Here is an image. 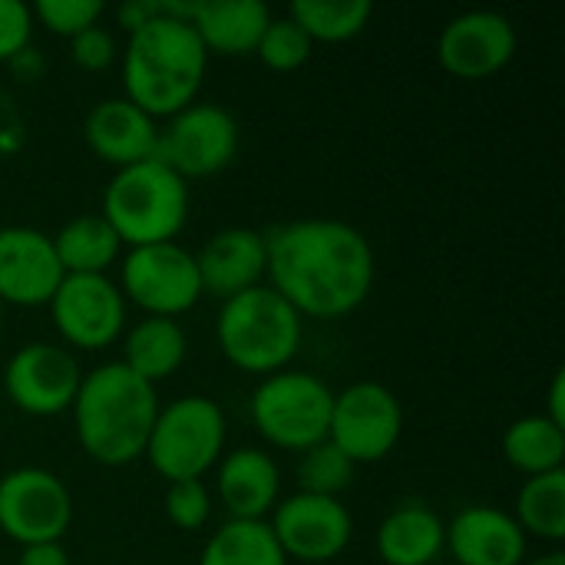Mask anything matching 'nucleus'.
I'll list each match as a JSON object with an SVG mask.
<instances>
[{"instance_id":"obj_1","label":"nucleus","mask_w":565,"mask_h":565,"mask_svg":"<svg viewBox=\"0 0 565 565\" xmlns=\"http://www.w3.org/2000/svg\"><path fill=\"white\" fill-rule=\"evenodd\" d=\"M265 275L301 318L334 321L358 311L374 288V248L341 218H298L265 232Z\"/></svg>"},{"instance_id":"obj_2","label":"nucleus","mask_w":565,"mask_h":565,"mask_svg":"<svg viewBox=\"0 0 565 565\" xmlns=\"http://www.w3.org/2000/svg\"><path fill=\"white\" fill-rule=\"evenodd\" d=\"M70 411L83 454L103 467H126L146 454L159 394L122 361H109L83 374Z\"/></svg>"},{"instance_id":"obj_3","label":"nucleus","mask_w":565,"mask_h":565,"mask_svg":"<svg viewBox=\"0 0 565 565\" xmlns=\"http://www.w3.org/2000/svg\"><path fill=\"white\" fill-rule=\"evenodd\" d=\"M209 53L185 20L156 17L136 33H129L122 53V86L126 99L142 113L175 116L192 106L205 79Z\"/></svg>"},{"instance_id":"obj_4","label":"nucleus","mask_w":565,"mask_h":565,"mask_svg":"<svg viewBox=\"0 0 565 565\" xmlns=\"http://www.w3.org/2000/svg\"><path fill=\"white\" fill-rule=\"evenodd\" d=\"M215 338L232 367L271 377L288 371L301 348V315L268 285H255L222 301Z\"/></svg>"},{"instance_id":"obj_5","label":"nucleus","mask_w":565,"mask_h":565,"mask_svg":"<svg viewBox=\"0 0 565 565\" xmlns=\"http://www.w3.org/2000/svg\"><path fill=\"white\" fill-rule=\"evenodd\" d=\"M99 215L129 248L175 242L189 222V182L156 159L116 169Z\"/></svg>"},{"instance_id":"obj_6","label":"nucleus","mask_w":565,"mask_h":565,"mask_svg":"<svg viewBox=\"0 0 565 565\" xmlns=\"http://www.w3.org/2000/svg\"><path fill=\"white\" fill-rule=\"evenodd\" d=\"M334 391L308 371L262 377L252 394V424L265 444L305 454L328 440Z\"/></svg>"},{"instance_id":"obj_7","label":"nucleus","mask_w":565,"mask_h":565,"mask_svg":"<svg viewBox=\"0 0 565 565\" xmlns=\"http://www.w3.org/2000/svg\"><path fill=\"white\" fill-rule=\"evenodd\" d=\"M225 414L212 397L192 394L169 407H159L152 434L146 440L149 467L166 480H202L222 457Z\"/></svg>"},{"instance_id":"obj_8","label":"nucleus","mask_w":565,"mask_h":565,"mask_svg":"<svg viewBox=\"0 0 565 565\" xmlns=\"http://www.w3.org/2000/svg\"><path fill=\"white\" fill-rule=\"evenodd\" d=\"M119 291L146 318H179L202 298L195 255L179 242L129 248L119 265Z\"/></svg>"},{"instance_id":"obj_9","label":"nucleus","mask_w":565,"mask_h":565,"mask_svg":"<svg viewBox=\"0 0 565 565\" xmlns=\"http://www.w3.org/2000/svg\"><path fill=\"white\" fill-rule=\"evenodd\" d=\"M404 434V407L397 394L377 381H358L334 394L328 440L358 467L384 460Z\"/></svg>"},{"instance_id":"obj_10","label":"nucleus","mask_w":565,"mask_h":565,"mask_svg":"<svg viewBox=\"0 0 565 565\" xmlns=\"http://www.w3.org/2000/svg\"><path fill=\"white\" fill-rule=\"evenodd\" d=\"M73 520L66 483L43 467H17L0 477V533L23 546L60 543Z\"/></svg>"},{"instance_id":"obj_11","label":"nucleus","mask_w":565,"mask_h":565,"mask_svg":"<svg viewBox=\"0 0 565 565\" xmlns=\"http://www.w3.org/2000/svg\"><path fill=\"white\" fill-rule=\"evenodd\" d=\"M238 152V122L228 109L215 103H192L169 116V126L159 129L156 162L169 166L175 175L205 179L222 172Z\"/></svg>"},{"instance_id":"obj_12","label":"nucleus","mask_w":565,"mask_h":565,"mask_svg":"<svg viewBox=\"0 0 565 565\" xmlns=\"http://www.w3.org/2000/svg\"><path fill=\"white\" fill-rule=\"evenodd\" d=\"M50 318L66 344L103 351L126 328V298L109 275H63L50 298Z\"/></svg>"},{"instance_id":"obj_13","label":"nucleus","mask_w":565,"mask_h":565,"mask_svg":"<svg viewBox=\"0 0 565 565\" xmlns=\"http://www.w3.org/2000/svg\"><path fill=\"white\" fill-rule=\"evenodd\" d=\"M83 371L60 344H23L3 367V391L13 407L33 417H56L73 407Z\"/></svg>"},{"instance_id":"obj_14","label":"nucleus","mask_w":565,"mask_h":565,"mask_svg":"<svg viewBox=\"0 0 565 565\" xmlns=\"http://www.w3.org/2000/svg\"><path fill=\"white\" fill-rule=\"evenodd\" d=\"M285 559L321 565L338 559L354 533L351 513L341 500L295 493L275 507V520L268 523Z\"/></svg>"},{"instance_id":"obj_15","label":"nucleus","mask_w":565,"mask_h":565,"mask_svg":"<svg viewBox=\"0 0 565 565\" xmlns=\"http://www.w3.org/2000/svg\"><path fill=\"white\" fill-rule=\"evenodd\" d=\"M520 36L497 10H467L447 20L437 36V60L457 79H487L516 56Z\"/></svg>"},{"instance_id":"obj_16","label":"nucleus","mask_w":565,"mask_h":565,"mask_svg":"<svg viewBox=\"0 0 565 565\" xmlns=\"http://www.w3.org/2000/svg\"><path fill=\"white\" fill-rule=\"evenodd\" d=\"M60 281L63 268L46 232L30 225L0 228V305H50Z\"/></svg>"},{"instance_id":"obj_17","label":"nucleus","mask_w":565,"mask_h":565,"mask_svg":"<svg viewBox=\"0 0 565 565\" xmlns=\"http://www.w3.org/2000/svg\"><path fill=\"white\" fill-rule=\"evenodd\" d=\"M265 262H268L265 232L242 228V225L215 232L195 255L202 295L228 301V298L255 288L265 275Z\"/></svg>"},{"instance_id":"obj_18","label":"nucleus","mask_w":565,"mask_h":565,"mask_svg":"<svg viewBox=\"0 0 565 565\" xmlns=\"http://www.w3.org/2000/svg\"><path fill=\"white\" fill-rule=\"evenodd\" d=\"M526 546L513 513L497 507H467L447 523V550L457 565H523Z\"/></svg>"},{"instance_id":"obj_19","label":"nucleus","mask_w":565,"mask_h":565,"mask_svg":"<svg viewBox=\"0 0 565 565\" xmlns=\"http://www.w3.org/2000/svg\"><path fill=\"white\" fill-rule=\"evenodd\" d=\"M83 136L86 146L103 162H109L113 169H126L156 156L159 126L149 113H142L126 96H113V99H99L89 109L83 122Z\"/></svg>"},{"instance_id":"obj_20","label":"nucleus","mask_w":565,"mask_h":565,"mask_svg":"<svg viewBox=\"0 0 565 565\" xmlns=\"http://www.w3.org/2000/svg\"><path fill=\"white\" fill-rule=\"evenodd\" d=\"M281 490V470L268 450L238 447L218 463V497L232 520H265Z\"/></svg>"},{"instance_id":"obj_21","label":"nucleus","mask_w":565,"mask_h":565,"mask_svg":"<svg viewBox=\"0 0 565 565\" xmlns=\"http://www.w3.org/2000/svg\"><path fill=\"white\" fill-rule=\"evenodd\" d=\"M271 17L262 0H195L192 30L209 56H245L255 53Z\"/></svg>"},{"instance_id":"obj_22","label":"nucleus","mask_w":565,"mask_h":565,"mask_svg":"<svg viewBox=\"0 0 565 565\" xmlns=\"http://www.w3.org/2000/svg\"><path fill=\"white\" fill-rule=\"evenodd\" d=\"M447 550V523L420 500L394 507L377 530V556L387 565H434Z\"/></svg>"},{"instance_id":"obj_23","label":"nucleus","mask_w":565,"mask_h":565,"mask_svg":"<svg viewBox=\"0 0 565 565\" xmlns=\"http://www.w3.org/2000/svg\"><path fill=\"white\" fill-rule=\"evenodd\" d=\"M185 331L175 318H142L122 344V364L152 387L185 364Z\"/></svg>"},{"instance_id":"obj_24","label":"nucleus","mask_w":565,"mask_h":565,"mask_svg":"<svg viewBox=\"0 0 565 565\" xmlns=\"http://www.w3.org/2000/svg\"><path fill=\"white\" fill-rule=\"evenodd\" d=\"M50 238H53V252L60 258L63 275H106L122 252L119 235L99 212L70 218Z\"/></svg>"},{"instance_id":"obj_25","label":"nucleus","mask_w":565,"mask_h":565,"mask_svg":"<svg viewBox=\"0 0 565 565\" xmlns=\"http://www.w3.org/2000/svg\"><path fill=\"white\" fill-rule=\"evenodd\" d=\"M503 457L513 470L526 477L563 470L565 463V430L553 424L546 414L520 417L503 434Z\"/></svg>"},{"instance_id":"obj_26","label":"nucleus","mask_w":565,"mask_h":565,"mask_svg":"<svg viewBox=\"0 0 565 565\" xmlns=\"http://www.w3.org/2000/svg\"><path fill=\"white\" fill-rule=\"evenodd\" d=\"M199 565H288L265 520H228L202 546Z\"/></svg>"},{"instance_id":"obj_27","label":"nucleus","mask_w":565,"mask_h":565,"mask_svg":"<svg viewBox=\"0 0 565 565\" xmlns=\"http://www.w3.org/2000/svg\"><path fill=\"white\" fill-rule=\"evenodd\" d=\"M520 530L546 543L565 540V470L526 477L516 493V516Z\"/></svg>"},{"instance_id":"obj_28","label":"nucleus","mask_w":565,"mask_h":565,"mask_svg":"<svg viewBox=\"0 0 565 565\" xmlns=\"http://www.w3.org/2000/svg\"><path fill=\"white\" fill-rule=\"evenodd\" d=\"M288 17L311 36V43L354 40L374 17L371 0H295Z\"/></svg>"},{"instance_id":"obj_29","label":"nucleus","mask_w":565,"mask_h":565,"mask_svg":"<svg viewBox=\"0 0 565 565\" xmlns=\"http://www.w3.org/2000/svg\"><path fill=\"white\" fill-rule=\"evenodd\" d=\"M295 477H298V493L338 500V493L348 490L354 480V463L331 440H324V444L301 454Z\"/></svg>"},{"instance_id":"obj_30","label":"nucleus","mask_w":565,"mask_h":565,"mask_svg":"<svg viewBox=\"0 0 565 565\" xmlns=\"http://www.w3.org/2000/svg\"><path fill=\"white\" fill-rule=\"evenodd\" d=\"M311 50H315L311 36L285 13V17L268 20L262 40L255 46V56L275 73H291V70H298V66H305L311 60Z\"/></svg>"},{"instance_id":"obj_31","label":"nucleus","mask_w":565,"mask_h":565,"mask_svg":"<svg viewBox=\"0 0 565 565\" xmlns=\"http://www.w3.org/2000/svg\"><path fill=\"white\" fill-rule=\"evenodd\" d=\"M33 20H40V26H46L56 36H76L86 26L99 23V17L106 13L103 0H36Z\"/></svg>"},{"instance_id":"obj_32","label":"nucleus","mask_w":565,"mask_h":565,"mask_svg":"<svg viewBox=\"0 0 565 565\" xmlns=\"http://www.w3.org/2000/svg\"><path fill=\"white\" fill-rule=\"evenodd\" d=\"M166 516L175 530L195 533L212 516V497L202 480H179L166 487Z\"/></svg>"},{"instance_id":"obj_33","label":"nucleus","mask_w":565,"mask_h":565,"mask_svg":"<svg viewBox=\"0 0 565 565\" xmlns=\"http://www.w3.org/2000/svg\"><path fill=\"white\" fill-rule=\"evenodd\" d=\"M70 56L79 70L99 73V70L113 66V60H116V36L106 26L93 23L83 33L70 36Z\"/></svg>"},{"instance_id":"obj_34","label":"nucleus","mask_w":565,"mask_h":565,"mask_svg":"<svg viewBox=\"0 0 565 565\" xmlns=\"http://www.w3.org/2000/svg\"><path fill=\"white\" fill-rule=\"evenodd\" d=\"M33 36V10L23 0H0V63L17 60Z\"/></svg>"},{"instance_id":"obj_35","label":"nucleus","mask_w":565,"mask_h":565,"mask_svg":"<svg viewBox=\"0 0 565 565\" xmlns=\"http://www.w3.org/2000/svg\"><path fill=\"white\" fill-rule=\"evenodd\" d=\"M156 17H162V0H126L116 10V20L126 33H136L139 26H146Z\"/></svg>"},{"instance_id":"obj_36","label":"nucleus","mask_w":565,"mask_h":565,"mask_svg":"<svg viewBox=\"0 0 565 565\" xmlns=\"http://www.w3.org/2000/svg\"><path fill=\"white\" fill-rule=\"evenodd\" d=\"M17 565H70V556L60 543H40V546H23Z\"/></svg>"},{"instance_id":"obj_37","label":"nucleus","mask_w":565,"mask_h":565,"mask_svg":"<svg viewBox=\"0 0 565 565\" xmlns=\"http://www.w3.org/2000/svg\"><path fill=\"white\" fill-rule=\"evenodd\" d=\"M553 424H559L565 430V374L563 371H556V377H553V387H550V404H546V411H543Z\"/></svg>"},{"instance_id":"obj_38","label":"nucleus","mask_w":565,"mask_h":565,"mask_svg":"<svg viewBox=\"0 0 565 565\" xmlns=\"http://www.w3.org/2000/svg\"><path fill=\"white\" fill-rule=\"evenodd\" d=\"M530 565H565V556H563V553H546V556L533 559Z\"/></svg>"},{"instance_id":"obj_39","label":"nucleus","mask_w":565,"mask_h":565,"mask_svg":"<svg viewBox=\"0 0 565 565\" xmlns=\"http://www.w3.org/2000/svg\"><path fill=\"white\" fill-rule=\"evenodd\" d=\"M0 331H3V305H0Z\"/></svg>"}]
</instances>
